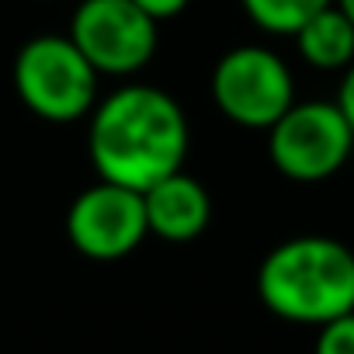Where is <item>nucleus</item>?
Here are the masks:
<instances>
[{"mask_svg":"<svg viewBox=\"0 0 354 354\" xmlns=\"http://www.w3.org/2000/svg\"><path fill=\"white\" fill-rule=\"evenodd\" d=\"M70 42L97 77H136L156 56V21L132 0H80L70 15Z\"/></svg>","mask_w":354,"mask_h":354,"instance_id":"6","label":"nucleus"},{"mask_svg":"<svg viewBox=\"0 0 354 354\" xmlns=\"http://www.w3.org/2000/svg\"><path fill=\"white\" fill-rule=\"evenodd\" d=\"M354 153V132L337 101H295L268 129V160L288 181L316 185L333 177Z\"/></svg>","mask_w":354,"mask_h":354,"instance_id":"5","label":"nucleus"},{"mask_svg":"<svg viewBox=\"0 0 354 354\" xmlns=\"http://www.w3.org/2000/svg\"><path fill=\"white\" fill-rule=\"evenodd\" d=\"M149 236L142 195L97 181L84 188L66 212V240L91 261H122Z\"/></svg>","mask_w":354,"mask_h":354,"instance_id":"7","label":"nucleus"},{"mask_svg":"<svg viewBox=\"0 0 354 354\" xmlns=\"http://www.w3.org/2000/svg\"><path fill=\"white\" fill-rule=\"evenodd\" d=\"M257 295L278 319L319 330L354 313V250L333 236H292L261 261Z\"/></svg>","mask_w":354,"mask_h":354,"instance_id":"2","label":"nucleus"},{"mask_svg":"<svg viewBox=\"0 0 354 354\" xmlns=\"http://www.w3.org/2000/svg\"><path fill=\"white\" fill-rule=\"evenodd\" d=\"M18 101L42 122L70 125L94 111L97 104V70L70 42V35H35L28 39L11 70Z\"/></svg>","mask_w":354,"mask_h":354,"instance_id":"3","label":"nucleus"},{"mask_svg":"<svg viewBox=\"0 0 354 354\" xmlns=\"http://www.w3.org/2000/svg\"><path fill=\"white\" fill-rule=\"evenodd\" d=\"M333 0H240L243 15L268 35H295L313 15L330 8Z\"/></svg>","mask_w":354,"mask_h":354,"instance_id":"10","label":"nucleus"},{"mask_svg":"<svg viewBox=\"0 0 354 354\" xmlns=\"http://www.w3.org/2000/svg\"><path fill=\"white\" fill-rule=\"evenodd\" d=\"M333 4H337V8H340V15L354 25V0H333Z\"/></svg>","mask_w":354,"mask_h":354,"instance_id":"14","label":"nucleus"},{"mask_svg":"<svg viewBox=\"0 0 354 354\" xmlns=\"http://www.w3.org/2000/svg\"><path fill=\"white\" fill-rule=\"evenodd\" d=\"M295 49L306 66L323 73H344L354 63V25L340 15L337 4L313 15L295 35Z\"/></svg>","mask_w":354,"mask_h":354,"instance_id":"9","label":"nucleus"},{"mask_svg":"<svg viewBox=\"0 0 354 354\" xmlns=\"http://www.w3.org/2000/svg\"><path fill=\"white\" fill-rule=\"evenodd\" d=\"M313 354H354V313L323 323Z\"/></svg>","mask_w":354,"mask_h":354,"instance_id":"11","label":"nucleus"},{"mask_svg":"<svg viewBox=\"0 0 354 354\" xmlns=\"http://www.w3.org/2000/svg\"><path fill=\"white\" fill-rule=\"evenodd\" d=\"M192 146L185 108L153 84H122L87 115V156L97 181L146 192L185 170Z\"/></svg>","mask_w":354,"mask_h":354,"instance_id":"1","label":"nucleus"},{"mask_svg":"<svg viewBox=\"0 0 354 354\" xmlns=\"http://www.w3.org/2000/svg\"><path fill=\"white\" fill-rule=\"evenodd\" d=\"M337 108H340V115L347 118V125H351V132H354V63L344 70V77H340V87H337Z\"/></svg>","mask_w":354,"mask_h":354,"instance_id":"13","label":"nucleus"},{"mask_svg":"<svg viewBox=\"0 0 354 354\" xmlns=\"http://www.w3.org/2000/svg\"><path fill=\"white\" fill-rule=\"evenodd\" d=\"M132 4L160 25V21H170V18H177V15H185L192 0H132Z\"/></svg>","mask_w":354,"mask_h":354,"instance_id":"12","label":"nucleus"},{"mask_svg":"<svg viewBox=\"0 0 354 354\" xmlns=\"http://www.w3.org/2000/svg\"><path fill=\"white\" fill-rule=\"evenodd\" d=\"M146 205V226L149 236H160L167 243H192L205 233L212 219V198L198 177L177 170L153 188L142 192Z\"/></svg>","mask_w":354,"mask_h":354,"instance_id":"8","label":"nucleus"},{"mask_svg":"<svg viewBox=\"0 0 354 354\" xmlns=\"http://www.w3.org/2000/svg\"><path fill=\"white\" fill-rule=\"evenodd\" d=\"M209 94L233 125L268 132L295 104V77L274 49L233 46L212 66Z\"/></svg>","mask_w":354,"mask_h":354,"instance_id":"4","label":"nucleus"}]
</instances>
